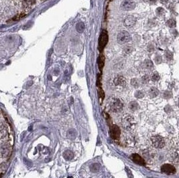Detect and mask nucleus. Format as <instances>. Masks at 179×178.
Instances as JSON below:
<instances>
[{"label":"nucleus","instance_id":"nucleus-1","mask_svg":"<svg viewBox=\"0 0 179 178\" xmlns=\"http://www.w3.org/2000/svg\"><path fill=\"white\" fill-rule=\"evenodd\" d=\"M123 127L126 131L134 130L136 126V122L135 118L131 115H127L123 119Z\"/></svg>","mask_w":179,"mask_h":178},{"label":"nucleus","instance_id":"nucleus-2","mask_svg":"<svg viewBox=\"0 0 179 178\" xmlns=\"http://www.w3.org/2000/svg\"><path fill=\"white\" fill-rule=\"evenodd\" d=\"M151 142L152 145L158 149H161L165 146L164 139L160 135H153L151 137Z\"/></svg>","mask_w":179,"mask_h":178},{"label":"nucleus","instance_id":"nucleus-3","mask_svg":"<svg viewBox=\"0 0 179 178\" xmlns=\"http://www.w3.org/2000/svg\"><path fill=\"white\" fill-rule=\"evenodd\" d=\"M123 105L122 102L118 99H114L110 102V108L113 112L118 113L123 109Z\"/></svg>","mask_w":179,"mask_h":178},{"label":"nucleus","instance_id":"nucleus-4","mask_svg":"<svg viewBox=\"0 0 179 178\" xmlns=\"http://www.w3.org/2000/svg\"><path fill=\"white\" fill-rule=\"evenodd\" d=\"M108 42V35L107 34V32L105 31H103L101 32V34L99 37V46L98 48L100 51H102L105 46L107 45Z\"/></svg>","mask_w":179,"mask_h":178},{"label":"nucleus","instance_id":"nucleus-5","mask_svg":"<svg viewBox=\"0 0 179 178\" xmlns=\"http://www.w3.org/2000/svg\"><path fill=\"white\" fill-rule=\"evenodd\" d=\"M131 39L130 34L126 31H122L119 33L118 36H117V41L120 44H125L127 42H129Z\"/></svg>","mask_w":179,"mask_h":178},{"label":"nucleus","instance_id":"nucleus-6","mask_svg":"<svg viewBox=\"0 0 179 178\" xmlns=\"http://www.w3.org/2000/svg\"><path fill=\"white\" fill-rule=\"evenodd\" d=\"M12 152V148L8 144H2L0 145V156L6 158L10 156Z\"/></svg>","mask_w":179,"mask_h":178},{"label":"nucleus","instance_id":"nucleus-7","mask_svg":"<svg viewBox=\"0 0 179 178\" xmlns=\"http://www.w3.org/2000/svg\"><path fill=\"white\" fill-rule=\"evenodd\" d=\"M161 172L167 175H173L176 173V168L171 164H164L161 167Z\"/></svg>","mask_w":179,"mask_h":178},{"label":"nucleus","instance_id":"nucleus-8","mask_svg":"<svg viewBox=\"0 0 179 178\" xmlns=\"http://www.w3.org/2000/svg\"><path fill=\"white\" fill-rule=\"evenodd\" d=\"M120 134H121V132H120L118 126L115 125H112L110 128V135L111 138L114 140H119Z\"/></svg>","mask_w":179,"mask_h":178},{"label":"nucleus","instance_id":"nucleus-9","mask_svg":"<svg viewBox=\"0 0 179 178\" xmlns=\"http://www.w3.org/2000/svg\"><path fill=\"white\" fill-rule=\"evenodd\" d=\"M136 3L133 0H124L122 3V7L124 10H133L136 7Z\"/></svg>","mask_w":179,"mask_h":178},{"label":"nucleus","instance_id":"nucleus-10","mask_svg":"<svg viewBox=\"0 0 179 178\" xmlns=\"http://www.w3.org/2000/svg\"><path fill=\"white\" fill-rule=\"evenodd\" d=\"M131 159H132V161L134 163H136V164H137L138 165H145V164H146V162L144 161V159L142 158V157H140L138 154H136V153L132 154V155H131Z\"/></svg>","mask_w":179,"mask_h":178},{"label":"nucleus","instance_id":"nucleus-11","mask_svg":"<svg viewBox=\"0 0 179 178\" xmlns=\"http://www.w3.org/2000/svg\"><path fill=\"white\" fill-rule=\"evenodd\" d=\"M136 22V20L134 16H129L127 17L124 21V25L127 28H131L133 27Z\"/></svg>","mask_w":179,"mask_h":178},{"label":"nucleus","instance_id":"nucleus-12","mask_svg":"<svg viewBox=\"0 0 179 178\" xmlns=\"http://www.w3.org/2000/svg\"><path fill=\"white\" fill-rule=\"evenodd\" d=\"M114 84L117 85V86H122V87L125 86V85L126 84V81L125 78L122 76L116 77L114 79Z\"/></svg>","mask_w":179,"mask_h":178},{"label":"nucleus","instance_id":"nucleus-13","mask_svg":"<svg viewBox=\"0 0 179 178\" xmlns=\"http://www.w3.org/2000/svg\"><path fill=\"white\" fill-rule=\"evenodd\" d=\"M63 157L67 161H70L73 158L74 153L71 150H67L63 153Z\"/></svg>","mask_w":179,"mask_h":178},{"label":"nucleus","instance_id":"nucleus-14","mask_svg":"<svg viewBox=\"0 0 179 178\" xmlns=\"http://www.w3.org/2000/svg\"><path fill=\"white\" fill-rule=\"evenodd\" d=\"M158 92L159 91L156 88L152 87L149 91V95L151 98H154L158 95Z\"/></svg>","mask_w":179,"mask_h":178},{"label":"nucleus","instance_id":"nucleus-15","mask_svg":"<svg viewBox=\"0 0 179 178\" xmlns=\"http://www.w3.org/2000/svg\"><path fill=\"white\" fill-rule=\"evenodd\" d=\"M104 63H105L104 56L101 55L98 60V66H99V68H100V70H102V68H103V67L104 66Z\"/></svg>","mask_w":179,"mask_h":178},{"label":"nucleus","instance_id":"nucleus-16","mask_svg":"<svg viewBox=\"0 0 179 178\" xmlns=\"http://www.w3.org/2000/svg\"><path fill=\"white\" fill-rule=\"evenodd\" d=\"M128 107L129 109L132 110V111H135L136 110L138 109V104L135 102V101H132V102H130L128 105Z\"/></svg>","mask_w":179,"mask_h":178},{"label":"nucleus","instance_id":"nucleus-17","mask_svg":"<svg viewBox=\"0 0 179 178\" xmlns=\"http://www.w3.org/2000/svg\"><path fill=\"white\" fill-rule=\"evenodd\" d=\"M76 29L78 32L81 33L84 30V29H85V25H84L83 22H79V23L76 24Z\"/></svg>","mask_w":179,"mask_h":178},{"label":"nucleus","instance_id":"nucleus-18","mask_svg":"<svg viewBox=\"0 0 179 178\" xmlns=\"http://www.w3.org/2000/svg\"><path fill=\"white\" fill-rule=\"evenodd\" d=\"M5 133H6V129L3 127V125L0 124V138H2V137H5Z\"/></svg>","mask_w":179,"mask_h":178},{"label":"nucleus","instance_id":"nucleus-19","mask_svg":"<svg viewBox=\"0 0 179 178\" xmlns=\"http://www.w3.org/2000/svg\"><path fill=\"white\" fill-rule=\"evenodd\" d=\"M167 25L170 28H173L176 25V21L173 19H170L169 20H168L167 21Z\"/></svg>","mask_w":179,"mask_h":178},{"label":"nucleus","instance_id":"nucleus-20","mask_svg":"<svg viewBox=\"0 0 179 178\" xmlns=\"http://www.w3.org/2000/svg\"><path fill=\"white\" fill-rule=\"evenodd\" d=\"M144 65L146 66V68H148V69H151L153 68V64L152 62L150 60H146L144 62Z\"/></svg>","mask_w":179,"mask_h":178},{"label":"nucleus","instance_id":"nucleus-21","mask_svg":"<svg viewBox=\"0 0 179 178\" xmlns=\"http://www.w3.org/2000/svg\"><path fill=\"white\" fill-rule=\"evenodd\" d=\"M165 57L168 60H172V59H173V53H172L171 52H170L169 50H166V52H165Z\"/></svg>","mask_w":179,"mask_h":178},{"label":"nucleus","instance_id":"nucleus-22","mask_svg":"<svg viewBox=\"0 0 179 178\" xmlns=\"http://www.w3.org/2000/svg\"><path fill=\"white\" fill-rule=\"evenodd\" d=\"M131 84L134 87H138L139 85H140V82L137 79H133L131 80Z\"/></svg>","mask_w":179,"mask_h":178},{"label":"nucleus","instance_id":"nucleus-23","mask_svg":"<svg viewBox=\"0 0 179 178\" xmlns=\"http://www.w3.org/2000/svg\"><path fill=\"white\" fill-rule=\"evenodd\" d=\"M135 96H136V97L138 99H142L144 96V94L143 92L138 91L136 92V93H135Z\"/></svg>","mask_w":179,"mask_h":178},{"label":"nucleus","instance_id":"nucleus-24","mask_svg":"<svg viewBox=\"0 0 179 178\" xmlns=\"http://www.w3.org/2000/svg\"><path fill=\"white\" fill-rule=\"evenodd\" d=\"M151 79L153 80V81H158L160 79V76L159 75L157 72H155L153 74V75H152L151 76Z\"/></svg>","mask_w":179,"mask_h":178},{"label":"nucleus","instance_id":"nucleus-25","mask_svg":"<svg viewBox=\"0 0 179 178\" xmlns=\"http://www.w3.org/2000/svg\"><path fill=\"white\" fill-rule=\"evenodd\" d=\"M132 50H133V48L131 46H127V47H126L125 48H124L123 52H124V54H128L131 52V51H132Z\"/></svg>","mask_w":179,"mask_h":178},{"label":"nucleus","instance_id":"nucleus-26","mask_svg":"<svg viewBox=\"0 0 179 178\" xmlns=\"http://www.w3.org/2000/svg\"><path fill=\"white\" fill-rule=\"evenodd\" d=\"M6 169H7V165L6 164H3L2 165H0V175H1V174L4 173Z\"/></svg>","mask_w":179,"mask_h":178},{"label":"nucleus","instance_id":"nucleus-27","mask_svg":"<svg viewBox=\"0 0 179 178\" xmlns=\"http://www.w3.org/2000/svg\"><path fill=\"white\" fill-rule=\"evenodd\" d=\"M149 80H150V78L148 75H144V76H142V82L144 84H146L149 82Z\"/></svg>","mask_w":179,"mask_h":178},{"label":"nucleus","instance_id":"nucleus-28","mask_svg":"<svg viewBox=\"0 0 179 178\" xmlns=\"http://www.w3.org/2000/svg\"><path fill=\"white\" fill-rule=\"evenodd\" d=\"M164 12V10L163 8H162V7H158V8L156 10L157 14H158V15H160H160H162Z\"/></svg>","mask_w":179,"mask_h":178},{"label":"nucleus","instance_id":"nucleus-29","mask_svg":"<svg viewBox=\"0 0 179 178\" xmlns=\"http://www.w3.org/2000/svg\"><path fill=\"white\" fill-rule=\"evenodd\" d=\"M24 16V14H20V15H19V16H16V17H14L12 20V21H16L18 20H20L21 17H22Z\"/></svg>","mask_w":179,"mask_h":178},{"label":"nucleus","instance_id":"nucleus-30","mask_svg":"<svg viewBox=\"0 0 179 178\" xmlns=\"http://www.w3.org/2000/svg\"><path fill=\"white\" fill-rule=\"evenodd\" d=\"M155 61H156V62L157 63V64H160V63L162 62V57L160 56H158L156 57Z\"/></svg>","mask_w":179,"mask_h":178},{"label":"nucleus","instance_id":"nucleus-31","mask_svg":"<svg viewBox=\"0 0 179 178\" xmlns=\"http://www.w3.org/2000/svg\"><path fill=\"white\" fill-rule=\"evenodd\" d=\"M171 92H165V93H164V96H165L166 98H169L171 96Z\"/></svg>","mask_w":179,"mask_h":178},{"label":"nucleus","instance_id":"nucleus-32","mask_svg":"<svg viewBox=\"0 0 179 178\" xmlns=\"http://www.w3.org/2000/svg\"><path fill=\"white\" fill-rule=\"evenodd\" d=\"M148 1L150 3H155L157 2V0H148Z\"/></svg>","mask_w":179,"mask_h":178},{"label":"nucleus","instance_id":"nucleus-33","mask_svg":"<svg viewBox=\"0 0 179 178\" xmlns=\"http://www.w3.org/2000/svg\"><path fill=\"white\" fill-rule=\"evenodd\" d=\"M168 0H160V2L161 3H166Z\"/></svg>","mask_w":179,"mask_h":178},{"label":"nucleus","instance_id":"nucleus-34","mask_svg":"<svg viewBox=\"0 0 179 178\" xmlns=\"http://www.w3.org/2000/svg\"><path fill=\"white\" fill-rule=\"evenodd\" d=\"M1 176H1V175H0V177H1Z\"/></svg>","mask_w":179,"mask_h":178}]
</instances>
